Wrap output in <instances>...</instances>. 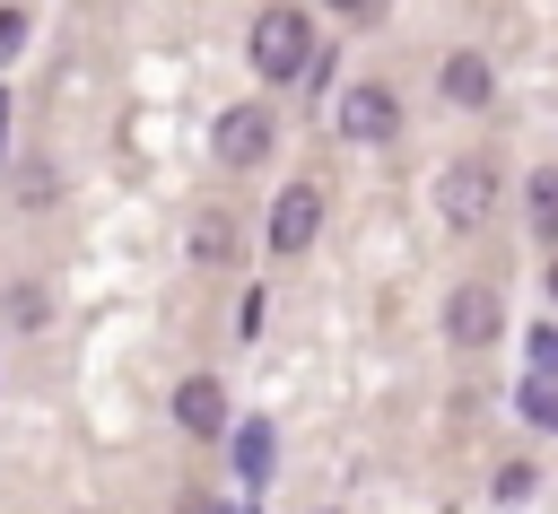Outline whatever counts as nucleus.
<instances>
[{
	"label": "nucleus",
	"instance_id": "20e7f679",
	"mask_svg": "<svg viewBox=\"0 0 558 514\" xmlns=\"http://www.w3.org/2000/svg\"><path fill=\"white\" fill-rule=\"evenodd\" d=\"M314 235H323V192L314 183H288L270 200V253H305Z\"/></svg>",
	"mask_w": 558,
	"mask_h": 514
},
{
	"label": "nucleus",
	"instance_id": "4468645a",
	"mask_svg": "<svg viewBox=\"0 0 558 514\" xmlns=\"http://www.w3.org/2000/svg\"><path fill=\"white\" fill-rule=\"evenodd\" d=\"M17 35H26V17H17V9H0V61L17 52Z\"/></svg>",
	"mask_w": 558,
	"mask_h": 514
},
{
	"label": "nucleus",
	"instance_id": "9b49d317",
	"mask_svg": "<svg viewBox=\"0 0 558 514\" xmlns=\"http://www.w3.org/2000/svg\"><path fill=\"white\" fill-rule=\"evenodd\" d=\"M192 253H201V261H227V253H235L227 218H201V227H192Z\"/></svg>",
	"mask_w": 558,
	"mask_h": 514
},
{
	"label": "nucleus",
	"instance_id": "ddd939ff",
	"mask_svg": "<svg viewBox=\"0 0 558 514\" xmlns=\"http://www.w3.org/2000/svg\"><path fill=\"white\" fill-rule=\"evenodd\" d=\"M532 366H541V375H558V331H532Z\"/></svg>",
	"mask_w": 558,
	"mask_h": 514
},
{
	"label": "nucleus",
	"instance_id": "9d476101",
	"mask_svg": "<svg viewBox=\"0 0 558 514\" xmlns=\"http://www.w3.org/2000/svg\"><path fill=\"white\" fill-rule=\"evenodd\" d=\"M532 227H541V235H558V166H541V174H532Z\"/></svg>",
	"mask_w": 558,
	"mask_h": 514
},
{
	"label": "nucleus",
	"instance_id": "6e6552de",
	"mask_svg": "<svg viewBox=\"0 0 558 514\" xmlns=\"http://www.w3.org/2000/svg\"><path fill=\"white\" fill-rule=\"evenodd\" d=\"M488 87H497V78H488L480 52H445V96H453V105H488Z\"/></svg>",
	"mask_w": 558,
	"mask_h": 514
},
{
	"label": "nucleus",
	"instance_id": "f257e3e1",
	"mask_svg": "<svg viewBox=\"0 0 558 514\" xmlns=\"http://www.w3.org/2000/svg\"><path fill=\"white\" fill-rule=\"evenodd\" d=\"M314 52H323V44H314L305 9H262V17H253V70H262V78H305Z\"/></svg>",
	"mask_w": 558,
	"mask_h": 514
},
{
	"label": "nucleus",
	"instance_id": "423d86ee",
	"mask_svg": "<svg viewBox=\"0 0 558 514\" xmlns=\"http://www.w3.org/2000/svg\"><path fill=\"white\" fill-rule=\"evenodd\" d=\"M340 131H349V139H392V131H401L392 87H349V96H340Z\"/></svg>",
	"mask_w": 558,
	"mask_h": 514
},
{
	"label": "nucleus",
	"instance_id": "f3484780",
	"mask_svg": "<svg viewBox=\"0 0 558 514\" xmlns=\"http://www.w3.org/2000/svg\"><path fill=\"white\" fill-rule=\"evenodd\" d=\"M0 139H9V105H0Z\"/></svg>",
	"mask_w": 558,
	"mask_h": 514
},
{
	"label": "nucleus",
	"instance_id": "dca6fc26",
	"mask_svg": "<svg viewBox=\"0 0 558 514\" xmlns=\"http://www.w3.org/2000/svg\"><path fill=\"white\" fill-rule=\"evenodd\" d=\"M549 305H558V261H549Z\"/></svg>",
	"mask_w": 558,
	"mask_h": 514
},
{
	"label": "nucleus",
	"instance_id": "1a4fd4ad",
	"mask_svg": "<svg viewBox=\"0 0 558 514\" xmlns=\"http://www.w3.org/2000/svg\"><path fill=\"white\" fill-rule=\"evenodd\" d=\"M235 470H244V479H270V427H262V418L235 427Z\"/></svg>",
	"mask_w": 558,
	"mask_h": 514
},
{
	"label": "nucleus",
	"instance_id": "0eeeda50",
	"mask_svg": "<svg viewBox=\"0 0 558 514\" xmlns=\"http://www.w3.org/2000/svg\"><path fill=\"white\" fill-rule=\"evenodd\" d=\"M174 418H183L192 436H218V427H227V392H218L209 375H192V383L174 392Z\"/></svg>",
	"mask_w": 558,
	"mask_h": 514
},
{
	"label": "nucleus",
	"instance_id": "f03ea898",
	"mask_svg": "<svg viewBox=\"0 0 558 514\" xmlns=\"http://www.w3.org/2000/svg\"><path fill=\"white\" fill-rule=\"evenodd\" d=\"M488 200H497V174H488V157H453V166H445V183H436V209H445V227H480V218H488Z\"/></svg>",
	"mask_w": 558,
	"mask_h": 514
},
{
	"label": "nucleus",
	"instance_id": "39448f33",
	"mask_svg": "<svg viewBox=\"0 0 558 514\" xmlns=\"http://www.w3.org/2000/svg\"><path fill=\"white\" fill-rule=\"evenodd\" d=\"M209 148H218V166H262V157H270V113H262V105H235V113H218Z\"/></svg>",
	"mask_w": 558,
	"mask_h": 514
},
{
	"label": "nucleus",
	"instance_id": "f8f14e48",
	"mask_svg": "<svg viewBox=\"0 0 558 514\" xmlns=\"http://www.w3.org/2000/svg\"><path fill=\"white\" fill-rule=\"evenodd\" d=\"M514 401H523V418H532V427H558V392H549V375H541V383H523Z\"/></svg>",
	"mask_w": 558,
	"mask_h": 514
},
{
	"label": "nucleus",
	"instance_id": "7ed1b4c3",
	"mask_svg": "<svg viewBox=\"0 0 558 514\" xmlns=\"http://www.w3.org/2000/svg\"><path fill=\"white\" fill-rule=\"evenodd\" d=\"M497 331H506L497 287H480V279H471V287H453V296H445V340H453V348H488Z\"/></svg>",
	"mask_w": 558,
	"mask_h": 514
},
{
	"label": "nucleus",
	"instance_id": "2eb2a0df",
	"mask_svg": "<svg viewBox=\"0 0 558 514\" xmlns=\"http://www.w3.org/2000/svg\"><path fill=\"white\" fill-rule=\"evenodd\" d=\"M331 9H340V17H366V9H375V0H331Z\"/></svg>",
	"mask_w": 558,
	"mask_h": 514
}]
</instances>
